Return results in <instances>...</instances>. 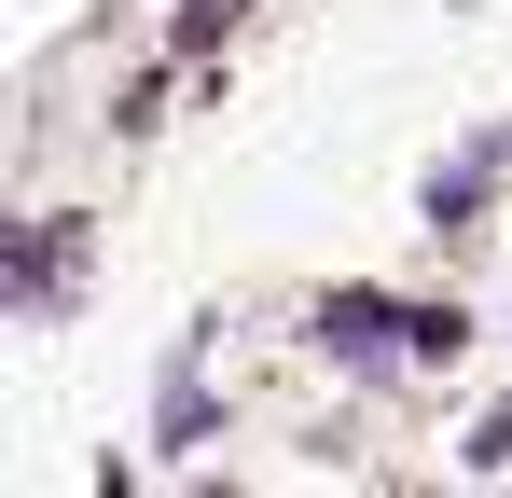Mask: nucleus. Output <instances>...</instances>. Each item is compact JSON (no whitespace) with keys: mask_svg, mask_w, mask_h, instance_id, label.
<instances>
[{"mask_svg":"<svg viewBox=\"0 0 512 498\" xmlns=\"http://www.w3.org/2000/svg\"><path fill=\"white\" fill-rule=\"evenodd\" d=\"M485 180H499V139H471V153L429 180V236H471V208H485Z\"/></svg>","mask_w":512,"mask_h":498,"instance_id":"nucleus-2","label":"nucleus"},{"mask_svg":"<svg viewBox=\"0 0 512 498\" xmlns=\"http://www.w3.org/2000/svg\"><path fill=\"white\" fill-rule=\"evenodd\" d=\"M319 346L360 360V374H388V360H416V319H402V305H374V291H333V305H319Z\"/></svg>","mask_w":512,"mask_h":498,"instance_id":"nucleus-1","label":"nucleus"}]
</instances>
